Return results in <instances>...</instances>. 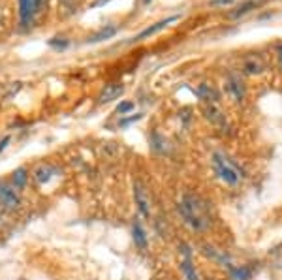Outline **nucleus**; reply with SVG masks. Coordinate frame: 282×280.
Returning <instances> with one entry per match:
<instances>
[{"label": "nucleus", "instance_id": "nucleus-14", "mask_svg": "<svg viewBox=\"0 0 282 280\" xmlns=\"http://www.w3.org/2000/svg\"><path fill=\"white\" fill-rule=\"evenodd\" d=\"M27 179H29V175H27V168H17V170L12 173L13 188H15V190H21V188H25V184H27Z\"/></svg>", "mask_w": 282, "mask_h": 280}, {"label": "nucleus", "instance_id": "nucleus-17", "mask_svg": "<svg viewBox=\"0 0 282 280\" xmlns=\"http://www.w3.org/2000/svg\"><path fill=\"white\" fill-rule=\"evenodd\" d=\"M252 8H256V2H254V0H248V2H245L243 6H239L235 12L231 13V17H241V15H245V13L250 12Z\"/></svg>", "mask_w": 282, "mask_h": 280}, {"label": "nucleus", "instance_id": "nucleus-11", "mask_svg": "<svg viewBox=\"0 0 282 280\" xmlns=\"http://www.w3.org/2000/svg\"><path fill=\"white\" fill-rule=\"evenodd\" d=\"M196 94L205 102V104H219V92H216L213 87L205 85V83L196 88Z\"/></svg>", "mask_w": 282, "mask_h": 280}, {"label": "nucleus", "instance_id": "nucleus-6", "mask_svg": "<svg viewBox=\"0 0 282 280\" xmlns=\"http://www.w3.org/2000/svg\"><path fill=\"white\" fill-rule=\"evenodd\" d=\"M122 92H124V85L122 83H110L102 88V92L98 96V104H110L113 100L121 98Z\"/></svg>", "mask_w": 282, "mask_h": 280}, {"label": "nucleus", "instance_id": "nucleus-5", "mask_svg": "<svg viewBox=\"0 0 282 280\" xmlns=\"http://www.w3.org/2000/svg\"><path fill=\"white\" fill-rule=\"evenodd\" d=\"M38 10H40V0H19V19H21V25L27 27L34 19Z\"/></svg>", "mask_w": 282, "mask_h": 280}, {"label": "nucleus", "instance_id": "nucleus-10", "mask_svg": "<svg viewBox=\"0 0 282 280\" xmlns=\"http://www.w3.org/2000/svg\"><path fill=\"white\" fill-rule=\"evenodd\" d=\"M181 271H183L184 278H186V280H200L196 267H194V263H192L190 252L186 250V248H184V258L181 260Z\"/></svg>", "mask_w": 282, "mask_h": 280}, {"label": "nucleus", "instance_id": "nucleus-8", "mask_svg": "<svg viewBox=\"0 0 282 280\" xmlns=\"http://www.w3.org/2000/svg\"><path fill=\"white\" fill-rule=\"evenodd\" d=\"M179 19V15H171V17H167V19H162V21H158V23L155 25H150V27H147L145 30H141L134 40H145V38H149V36H155L156 32H160V30H164L167 27V25H171L175 23Z\"/></svg>", "mask_w": 282, "mask_h": 280}, {"label": "nucleus", "instance_id": "nucleus-18", "mask_svg": "<svg viewBox=\"0 0 282 280\" xmlns=\"http://www.w3.org/2000/svg\"><path fill=\"white\" fill-rule=\"evenodd\" d=\"M134 109V104L132 102H122V104H119V107H117V113H121V115H126L128 111Z\"/></svg>", "mask_w": 282, "mask_h": 280}, {"label": "nucleus", "instance_id": "nucleus-16", "mask_svg": "<svg viewBox=\"0 0 282 280\" xmlns=\"http://www.w3.org/2000/svg\"><path fill=\"white\" fill-rule=\"evenodd\" d=\"M134 243H136V246H139L141 250L147 248V235H145V229L141 228L139 222L134 224Z\"/></svg>", "mask_w": 282, "mask_h": 280}, {"label": "nucleus", "instance_id": "nucleus-4", "mask_svg": "<svg viewBox=\"0 0 282 280\" xmlns=\"http://www.w3.org/2000/svg\"><path fill=\"white\" fill-rule=\"evenodd\" d=\"M134 199H136V205H138V211L145 218L150 216V198H149V192H147V186L143 182L136 181L134 182Z\"/></svg>", "mask_w": 282, "mask_h": 280}, {"label": "nucleus", "instance_id": "nucleus-9", "mask_svg": "<svg viewBox=\"0 0 282 280\" xmlns=\"http://www.w3.org/2000/svg\"><path fill=\"white\" fill-rule=\"evenodd\" d=\"M226 87H228V92L231 94V98L235 100V102H243V100H245V94H247V92H245V87H243L241 77L230 76V77H228Z\"/></svg>", "mask_w": 282, "mask_h": 280}, {"label": "nucleus", "instance_id": "nucleus-3", "mask_svg": "<svg viewBox=\"0 0 282 280\" xmlns=\"http://www.w3.org/2000/svg\"><path fill=\"white\" fill-rule=\"evenodd\" d=\"M21 207V196L13 186L0 182V211H17Z\"/></svg>", "mask_w": 282, "mask_h": 280}, {"label": "nucleus", "instance_id": "nucleus-7", "mask_svg": "<svg viewBox=\"0 0 282 280\" xmlns=\"http://www.w3.org/2000/svg\"><path fill=\"white\" fill-rule=\"evenodd\" d=\"M205 117L214 124V126H219V128H228V124H226V117L222 115V111H220L219 104H205ZM226 132V130H224Z\"/></svg>", "mask_w": 282, "mask_h": 280}, {"label": "nucleus", "instance_id": "nucleus-2", "mask_svg": "<svg viewBox=\"0 0 282 280\" xmlns=\"http://www.w3.org/2000/svg\"><path fill=\"white\" fill-rule=\"evenodd\" d=\"M213 166L216 175L220 177V181L230 184V186H237L243 181V171L233 160L222 154V152H214L213 154Z\"/></svg>", "mask_w": 282, "mask_h": 280}, {"label": "nucleus", "instance_id": "nucleus-1", "mask_svg": "<svg viewBox=\"0 0 282 280\" xmlns=\"http://www.w3.org/2000/svg\"><path fill=\"white\" fill-rule=\"evenodd\" d=\"M177 211L181 218L184 220V224L194 229V231H205L209 228V224H211L207 207L194 194H184L181 201L177 203Z\"/></svg>", "mask_w": 282, "mask_h": 280}, {"label": "nucleus", "instance_id": "nucleus-19", "mask_svg": "<svg viewBox=\"0 0 282 280\" xmlns=\"http://www.w3.org/2000/svg\"><path fill=\"white\" fill-rule=\"evenodd\" d=\"M107 2H111V0H94L91 4V8H98V6H104V4H107Z\"/></svg>", "mask_w": 282, "mask_h": 280}, {"label": "nucleus", "instance_id": "nucleus-13", "mask_svg": "<svg viewBox=\"0 0 282 280\" xmlns=\"http://www.w3.org/2000/svg\"><path fill=\"white\" fill-rule=\"evenodd\" d=\"M243 70H245V74L254 76V74H259V72L264 70V64H262V60L258 57H248L243 62Z\"/></svg>", "mask_w": 282, "mask_h": 280}, {"label": "nucleus", "instance_id": "nucleus-12", "mask_svg": "<svg viewBox=\"0 0 282 280\" xmlns=\"http://www.w3.org/2000/svg\"><path fill=\"white\" fill-rule=\"evenodd\" d=\"M53 175H57V170H55L53 166H49V164H41V166H38V170L34 171V179L40 182V184L47 182Z\"/></svg>", "mask_w": 282, "mask_h": 280}, {"label": "nucleus", "instance_id": "nucleus-21", "mask_svg": "<svg viewBox=\"0 0 282 280\" xmlns=\"http://www.w3.org/2000/svg\"><path fill=\"white\" fill-rule=\"evenodd\" d=\"M233 0H211V4L213 6H219V4H231Z\"/></svg>", "mask_w": 282, "mask_h": 280}, {"label": "nucleus", "instance_id": "nucleus-22", "mask_svg": "<svg viewBox=\"0 0 282 280\" xmlns=\"http://www.w3.org/2000/svg\"><path fill=\"white\" fill-rule=\"evenodd\" d=\"M278 60H280V66H282V45L278 47Z\"/></svg>", "mask_w": 282, "mask_h": 280}, {"label": "nucleus", "instance_id": "nucleus-20", "mask_svg": "<svg viewBox=\"0 0 282 280\" xmlns=\"http://www.w3.org/2000/svg\"><path fill=\"white\" fill-rule=\"evenodd\" d=\"M8 143H10V135H6V137H4V139L0 141V152L4 151V149H6L8 147Z\"/></svg>", "mask_w": 282, "mask_h": 280}, {"label": "nucleus", "instance_id": "nucleus-15", "mask_svg": "<svg viewBox=\"0 0 282 280\" xmlns=\"http://www.w3.org/2000/svg\"><path fill=\"white\" fill-rule=\"evenodd\" d=\"M117 34V29L115 27H107V29H102L100 32H96L94 36H91L89 38V43H98V41H104V40H110V38H113V36Z\"/></svg>", "mask_w": 282, "mask_h": 280}]
</instances>
